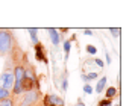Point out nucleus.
<instances>
[{
	"label": "nucleus",
	"instance_id": "nucleus-6",
	"mask_svg": "<svg viewBox=\"0 0 132 106\" xmlns=\"http://www.w3.org/2000/svg\"><path fill=\"white\" fill-rule=\"evenodd\" d=\"M47 32H49V35H50V40H52L53 46H58V44L61 42V35H59L58 29H52V27H49Z\"/></svg>",
	"mask_w": 132,
	"mask_h": 106
},
{
	"label": "nucleus",
	"instance_id": "nucleus-1",
	"mask_svg": "<svg viewBox=\"0 0 132 106\" xmlns=\"http://www.w3.org/2000/svg\"><path fill=\"white\" fill-rule=\"evenodd\" d=\"M14 49V35L8 29H0V56L11 53Z\"/></svg>",
	"mask_w": 132,
	"mask_h": 106
},
{
	"label": "nucleus",
	"instance_id": "nucleus-27",
	"mask_svg": "<svg viewBox=\"0 0 132 106\" xmlns=\"http://www.w3.org/2000/svg\"><path fill=\"white\" fill-rule=\"evenodd\" d=\"M35 106H40V105H35Z\"/></svg>",
	"mask_w": 132,
	"mask_h": 106
},
{
	"label": "nucleus",
	"instance_id": "nucleus-2",
	"mask_svg": "<svg viewBox=\"0 0 132 106\" xmlns=\"http://www.w3.org/2000/svg\"><path fill=\"white\" fill-rule=\"evenodd\" d=\"M23 100H21V103L20 106H35L37 105V102H38V99H40V90H32V91H29V93H23Z\"/></svg>",
	"mask_w": 132,
	"mask_h": 106
},
{
	"label": "nucleus",
	"instance_id": "nucleus-20",
	"mask_svg": "<svg viewBox=\"0 0 132 106\" xmlns=\"http://www.w3.org/2000/svg\"><path fill=\"white\" fill-rule=\"evenodd\" d=\"M93 62H94L97 67H102V68H103V65H105V62H103L102 59H97V58H96V59H93Z\"/></svg>",
	"mask_w": 132,
	"mask_h": 106
},
{
	"label": "nucleus",
	"instance_id": "nucleus-10",
	"mask_svg": "<svg viewBox=\"0 0 132 106\" xmlns=\"http://www.w3.org/2000/svg\"><path fill=\"white\" fill-rule=\"evenodd\" d=\"M27 32L30 33V40H32V42H34V46L40 42V41H38V37H37V32H38L37 29H32V27H30V29H27Z\"/></svg>",
	"mask_w": 132,
	"mask_h": 106
},
{
	"label": "nucleus",
	"instance_id": "nucleus-3",
	"mask_svg": "<svg viewBox=\"0 0 132 106\" xmlns=\"http://www.w3.org/2000/svg\"><path fill=\"white\" fill-rule=\"evenodd\" d=\"M43 106H64V100L56 94H47L43 99Z\"/></svg>",
	"mask_w": 132,
	"mask_h": 106
},
{
	"label": "nucleus",
	"instance_id": "nucleus-15",
	"mask_svg": "<svg viewBox=\"0 0 132 106\" xmlns=\"http://www.w3.org/2000/svg\"><path fill=\"white\" fill-rule=\"evenodd\" d=\"M109 32L112 33V37H116V38H117V37H120V33H121V29H119V27H111V29H109Z\"/></svg>",
	"mask_w": 132,
	"mask_h": 106
},
{
	"label": "nucleus",
	"instance_id": "nucleus-18",
	"mask_svg": "<svg viewBox=\"0 0 132 106\" xmlns=\"http://www.w3.org/2000/svg\"><path fill=\"white\" fill-rule=\"evenodd\" d=\"M99 106H112V100H100L99 102Z\"/></svg>",
	"mask_w": 132,
	"mask_h": 106
},
{
	"label": "nucleus",
	"instance_id": "nucleus-21",
	"mask_svg": "<svg viewBox=\"0 0 132 106\" xmlns=\"http://www.w3.org/2000/svg\"><path fill=\"white\" fill-rule=\"evenodd\" d=\"M80 79L84 80L85 83H88V79H87V74H85V73H82V74H80Z\"/></svg>",
	"mask_w": 132,
	"mask_h": 106
},
{
	"label": "nucleus",
	"instance_id": "nucleus-26",
	"mask_svg": "<svg viewBox=\"0 0 132 106\" xmlns=\"http://www.w3.org/2000/svg\"><path fill=\"white\" fill-rule=\"evenodd\" d=\"M114 106H120V105H114Z\"/></svg>",
	"mask_w": 132,
	"mask_h": 106
},
{
	"label": "nucleus",
	"instance_id": "nucleus-7",
	"mask_svg": "<svg viewBox=\"0 0 132 106\" xmlns=\"http://www.w3.org/2000/svg\"><path fill=\"white\" fill-rule=\"evenodd\" d=\"M106 77L105 76H102V79H99V82H97V85H96V93L97 94H102V91L105 90V86H106Z\"/></svg>",
	"mask_w": 132,
	"mask_h": 106
},
{
	"label": "nucleus",
	"instance_id": "nucleus-24",
	"mask_svg": "<svg viewBox=\"0 0 132 106\" xmlns=\"http://www.w3.org/2000/svg\"><path fill=\"white\" fill-rule=\"evenodd\" d=\"M75 106H85V103H84V102H82V100L79 99V100H78V103H76Z\"/></svg>",
	"mask_w": 132,
	"mask_h": 106
},
{
	"label": "nucleus",
	"instance_id": "nucleus-16",
	"mask_svg": "<svg viewBox=\"0 0 132 106\" xmlns=\"http://www.w3.org/2000/svg\"><path fill=\"white\" fill-rule=\"evenodd\" d=\"M97 77H99V73H96V71H91V73H88V74H87V79H88V82H90V80L97 79Z\"/></svg>",
	"mask_w": 132,
	"mask_h": 106
},
{
	"label": "nucleus",
	"instance_id": "nucleus-12",
	"mask_svg": "<svg viewBox=\"0 0 132 106\" xmlns=\"http://www.w3.org/2000/svg\"><path fill=\"white\" fill-rule=\"evenodd\" d=\"M0 106H15L14 105V100L11 97H8V99H3V100H0Z\"/></svg>",
	"mask_w": 132,
	"mask_h": 106
},
{
	"label": "nucleus",
	"instance_id": "nucleus-14",
	"mask_svg": "<svg viewBox=\"0 0 132 106\" xmlns=\"http://www.w3.org/2000/svg\"><path fill=\"white\" fill-rule=\"evenodd\" d=\"M62 85H61V90L62 91H67V88H68V80H67V73L64 74V77H62V82H61Z\"/></svg>",
	"mask_w": 132,
	"mask_h": 106
},
{
	"label": "nucleus",
	"instance_id": "nucleus-9",
	"mask_svg": "<svg viewBox=\"0 0 132 106\" xmlns=\"http://www.w3.org/2000/svg\"><path fill=\"white\" fill-rule=\"evenodd\" d=\"M105 95H106V99H108V100H112V99L117 95V88H116V86H109V88L106 90Z\"/></svg>",
	"mask_w": 132,
	"mask_h": 106
},
{
	"label": "nucleus",
	"instance_id": "nucleus-4",
	"mask_svg": "<svg viewBox=\"0 0 132 106\" xmlns=\"http://www.w3.org/2000/svg\"><path fill=\"white\" fill-rule=\"evenodd\" d=\"M35 47V56H37V61H40L43 64H49V59H47V55H46V49H44V46L38 42V44H35L34 46Z\"/></svg>",
	"mask_w": 132,
	"mask_h": 106
},
{
	"label": "nucleus",
	"instance_id": "nucleus-8",
	"mask_svg": "<svg viewBox=\"0 0 132 106\" xmlns=\"http://www.w3.org/2000/svg\"><path fill=\"white\" fill-rule=\"evenodd\" d=\"M12 94H15V95H21V94H23L21 82H17V80H14V85H12Z\"/></svg>",
	"mask_w": 132,
	"mask_h": 106
},
{
	"label": "nucleus",
	"instance_id": "nucleus-22",
	"mask_svg": "<svg viewBox=\"0 0 132 106\" xmlns=\"http://www.w3.org/2000/svg\"><path fill=\"white\" fill-rule=\"evenodd\" d=\"M112 62V59H111V55L109 53H106V64H111Z\"/></svg>",
	"mask_w": 132,
	"mask_h": 106
},
{
	"label": "nucleus",
	"instance_id": "nucleus-19",
	"mask_svg": "<svg viewBox=\"0 0 132 106\" xmlns=\"http://www.w3.org/2000/svg\"><path fill=\"white\" fill-rule=\"evenodd\" d=\"M84 93L85 94H91L93 93V88H91L90 83H85V85H84Z\"/></svg>",
	"mask_w": 132,
	"mask_h": 106
},
{
	"label": "nucleus",
	"instance_id": "nucleus-23",
	"mask_svg": "<svg viewBox=\"0 0 132 106\" xmlns=\"http://www.w3.org/2000/svg\"><path fill=\"white\" fill-rule=\"evenodd\" d=\"M84 33L85 35H93V30L91 29H84Z\"/></svg>",
	"mask_w": 132,
	"mask_h": 106
},
{
	"label": "nucleus",
	"instance_id": "nucleus-11",
	"mask_svg": "<svg viewBox=\"0 0 132 106\" xmlns=\"http://www.w3.org/2000/svg\"><path fill=\"white\" fill-rule=\"evenodd\" d=\"M70 49H71V42L68 40L64 41V53H65V62H67V59H68V53H70Z\"/></svg>",
	"mask_w": 132,
	"mask_h": 106
},
{
	"label": "nucleus",
	"instance_id": "nucleus-25",
	"mask_svg": "<svg viewBox=\"0 0 132 106\" xmlns=\"http://www.w3.org/2000/svg\"><path fill=\"white\" fill-rule=\"evenodd\" d=\"M67 30H68V29H64V27H62V29H59V30H58V32H61V33H67Z\"/></svg>",
	"mask_w": 132,
	"mask_h": 106
},
{
	"label": "nucleus",
	"instance_id": "nucleus-5",
	"mask_svg": "<svg viewBox=\"0 0 132 106\" xmlns=\"http://www.w3.org/2000/svg\"><path fill=\"white\" fill-rule=\"evenodd\" d=\"M14 80H17V82H21L23 77H24V65H21V64H17V65L14 67Z\"/></svg>",
	"mask_w": 132,
	"mask_h": 106
},
{
	"label": "nucleus",
	"instance_id": "nucleus-13",
	"mask_svg": "<svg viewBox=\"0 0 132 106\" xmlns=\"http://www.w3.org/2000/svg\"><path fill=\"white\" fill-rule=\"evenodd\" d=\"M8 97H11V91H6L5 88H2V86H0V100L8 99Z\"/></svg>",
	"mask_w": 132,
	"mask_h": 106
},
{
	"label": "nucleus",
	"instance_id": "nucleus-17",
	"mask_svg": "<svg viewBox=\"0 0 132 106\" xmlns=\"http://www.w3.org/2000/svg\"><path fill=\"white\" fill-rule=\"evenodd\" d=\"M87 53H90V55H96V53H97V49H96L94 46H90V44H88V46H87Z\"/></svg>",
	"mask_w": 132,
	"mask_h": 106
}]
</instances>
